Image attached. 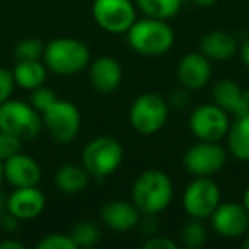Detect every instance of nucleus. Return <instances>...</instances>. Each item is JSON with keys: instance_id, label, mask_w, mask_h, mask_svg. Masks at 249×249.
I'll return each mask as SVG.
<instances>
[{"instance_id": "1", "label": "nucleus", "mask_w": 249, "mask_h": 249, "mask_svg": "<svg viewBox=\"0 0 249 249\" xmlns=\"http://www.w3.org/2000/svg\"><path fill=\"white\" fill-rule=\"evenodd\" d=\"M173 200V183L162 171L149 169L135 179L132 188V201L140 215H157L169 207Z\"/></svg>"}, {"instance_id": "2", "label": "nucleus", "mask_w": 249, "mask_h": 249, "mask_svg": "<svg viewBox=\"0 0 249 249\" xmlns=\"http://www.w3.org/2000/svg\"><path fill=\"white\" fill-rule=\"evenodd\" d=\"M128 45L133 52L143 56H159L167 53L174 45V33L162 19H140L126 31Z\"/></svg>"}, {"instance_id": "3", "label": "nucleus", "mask_w": 249, "mask_h": 249, "mask_svg": "<svg viewBox=\"0 0 249 249\" xmlns=\"http://www.w3.org/2000/svg\"><path fill=\"white\" fill-rule=\"evenodd\" d=\"M89 48L79 39L58 38L45 45L43 62L56 75H75L89 65Z\"/></svg>"}, {"instance_id": "4", "label": "nucleus", "mask_w": 249, "mask_h": 249, "mask_svg": "<svg viewBox=\"0 0 249 249\" xmlns=\"http://www.w3.org/2000/svg\"><path fill=\"white\" fill-rule=\"evenodd\" d=\"M0 130L21 140H33L41 133V113L22 101H5L0 104Z\"/></svg>"}, {"instance_id": "5", "label": "nucleus", "mask_w": 249, "mask_h": 249, "mask_svg": "<svg viewBox=\"0 0 249 249\" xmlns=\"http://www.w3.org/2000/svg\"><path fill=\"white\" fill-rule=\"evenodd\" d=\"M123 145L113 137H96L82 150V166L94 178H106L120 167Z\"/></svg>"}, {"instance_id": "6", "label": "nucleus", "mask_w": 249, "mask_h": 249, "mask_svg": "<svg viewBox=\"0 0 249 249\" xmlns=\"http://www.w3.org/2000/svg\"><path fill=\"white\" fill-rule=\"evenodd\" d=\"M169 103L160 94L145 92L133 101L130 107V123L142 135L157 133L167 121Z\"/></svg>"}, {"instance_id": "7", "label": "nucleus", "mask_w": 249, "mask_h": 249, "mask_svg": "<svg viewBox=\"0 0 249 249\" xmlns=\"http://www.w3.org/2000/svg\"><path fill=\"white\" fill-rule=\"evenodd\" d=\"M41 118L46 132L52 137L53 142L65 145V143L73 142L75 137L79 135L82 118H80L75 104L69 103V101L56 99L48 109L43 111Z\"/></svg>"}, {"instance_id": "8", "label": "nucleus", "mask_w": 249, "mask_h": 249, "mask_svg": "<svg viewBox=\"0 0 249 249\" xmlns=\"http://www.w3.org/2000/svg\"><path fill=\"white\" fill-rule=\"evenodd\" d=\"M227 162V152L218 142L200 140L184 152V169L195 178H210Z\"/></svg>"}, {"instance_id": "9", "label": "nucleus", "mask_w": 249, "mask_h": 249, "mask_svg": "<svg viewBox=\"0 0 249 249\" xmlns=\"http://www.w3.org/2000/svg\"><path fill=\"white\" fill-rule=\"evenodd\" d=\"M92 18L111 35H123L137 21V9L130 0H94Z\"/></svg>"}, {"instance_id": "10", "label": "nucleus", "mask_w": 249, "mask_h": 249, "mask_svg": "<svg viewBox=\"0 0 249 249\" xmlns=\"http://www.w3.org/2000/svg\"><path fill=\"white\" fill-rule=\"evenodd\" d=\"M220 205V190L210 178H195L183 195V207L190 217L208 218Z\"/></svg>"}, {"instance_id": "11", "label": "nucleus", "mask_w": 249, "mask_h": 249, "mask_svg": "<svg viewBox=\"0 0 249 249\" xmlns=\"http://www.w3.org/2000/svg\"><path fill=\"white\" fill-rule=\"evenodd\" d=\"M229 114L217 104H203L198 106L190 116V130L198 140L218 142L222 137L227 135Z\"/></svg>"}, {"instance_id": "12", "label": "nucleus", "mask_w": 249, "mask_h": 249, "mask_svg": "<svg viewBox=\"0 0 249 249\" xmlns=\"http://www.w3.org/2000/svg\"><path fill=\"white\" fill-rule=\"evenodd\" d=\"M212 229L225 239H237L249 231V213L242 203H220L210 215Z\"/></svg>"}, {"instance_id": "13", "label": "nucleus", "mask_w": 249, "mask_h": 249, "mask_svg": "<svg viewBox=\"0 0 249 249\" xmlns=\"http://www.w3.org/2000/svg\"><path fill=\"white\" fill-rule=\"evenodd\" d=\"M212 77L210 60L200 52L188 53L178 65V80L184 89L200 90L208 84Z\"/></svg>"}, {"instance_id": "14", "label": "nucleus", "mask_w": 249, "mask_h": 249, "mask_svg": "<svg viewBox=\"0 0 249 249\" xmlns=\"http://www.w3.org/2000/svg\"><path fill=\"white\" fill-rule=\"evenodd\" d=\"M4 179L14 188L38 186L41 181V167L33 157L19 152L4 160Z\"/></svg>"}, {"instance_id": "15", "label": "nucleus", "mask_w": 249, "mask_h": 249, "mask_svg": "<svg viewBox=\"0 0 249 249\" xmlns=\"http://www.w3.org/2000/svg\"><path fill=\"white\" fill-rule=\"evenodd\" d=\"M45 195L38 186L16 188L7 198V212L18 220H31L45 210Z\"/></svg>"}, {"instance_id": "16", "label": "nucleus", "mask_w": 249, "mask_h": 249, "mask_svg": "<svg viewBox=\"0 0 249 249\" xmlns=\"http://www.w3.org/2000/svg\"><path fill=\"white\" fill-rule=\"evenodd\" d=\"M212 97H213V103L218 107H222L227 114L239 116V114L249 113V103L248 97H246V90H242L239 87V84L231 79L218 80L213 86Z\"/></svg>"}, {"instance_id": "17", "label": "nucleus", "mask_w": 249, "mask_h": 249, "mask_svg": "<svg viewBox=\"0 0 249 249\" xmlns=\"http://www.w3.org/2000/svg\"><path fill=\"white\" fill-rule=\"evenodd\" d=\"M101 220L113 231H132L140 224V212L133 201H107L101 208Z\"/></svg>"}, {"instance_id": "18", "label": "nucleus", "mask_w": 249, "mask_h": 249, "mask_svg": "<svg viewBox=\"0 0 249 249\" xmlns=\"http://www.w3.org/2000/svg\"><path fill=\"white\" fill-rule=\"evenodd\" d=\"M123 77L121 65L111 56H99L94 60L89 70V80L94 90L101 94H109L118 89Z\"/></svg>"}, {"instance_id": "19", "label": "nucleus", "mask_w": 249, "mask_h": 249, "mask_svg": "<svg viewBox=\"0 0 249 249\" xmlns=\"http://www.w3.org/2000/svg\"><path fill=\"white\" fill-rule=\"evenodd\" d=\"M200 53L213 62H227L237 53V39L229 31H212L200 39Z\"/></svg>"}, {"instance_id": "20", "label": "nucleus", "mask_w": 249, "mask_h": 249, "mask_svg": "<svg viewBox=\"0 0 249 249\" xmlns=\"http://www.w3.org/2000/svg\"><path fill=\"white\" fill-rule=\"evenodd\" d=\"M229 152L239 160L249 162V113L234 116L227 130Z\"/></svg>"}, {"instance_id": "21", "label": "nucleus", "mask_w": 249, "mask_h": 249, "mask_svg": "<svg viewBox=\"0 0 249 249\" xmlns=\"http://www.w3.org/2000/svg\"><path fill=\"white\" fill-rule=\"evenodd\" d=\"M46 72H48V69L41 60H21L16 63L12 75L21 89L33 90L45 84Z\"/></svg>"}, {"instance_id": "22", "label": "nucleus", "mask_w": 249, "mask_h": 249, "mask_svg": "<svg viewBox=\"0 0 249 249\" xmlns=\"http://www.w3.org/2000/svg\"><path fill=\"white\" fill-rule=\"evenodd\" d=\"M90 174L79 164H63L55 174V186L67 195H75L87 188Z\"/></svg>"}, {"instance_id": "23", "label": "nucleus", "mask_w": 249, "mask_h": 249, "mask_svg": "<svg viewBox=\"0 0 249 249\" xmlns=\"http://www.w3.org/2000/svg\"><path fill=\"white\" fill-rule=\"evenodd\" d=\"M135 4L147 18L167 21L179 12L183 0H135Z\"/></svg>"}, {"instance_id": "24", "label": "nucleus", "mask_w": 249, "mask_h": 249, "mask_svg": "<svg viewBox=\"0 0 249 249\" xmlns=\"http://www.w3.org/2000/svg\"><path fill=\"white\" fill-rule=\"evenodd\" d=\"M69 235L73 244H75V248H92L99 241L101 231L94 222L84 220L73 225V229L70 231Z\"/></svg>"}, {"instance_id": "25", "label": "nucleus", "mask_w": 249, "mask_h": 249, "mask_svg": "<svg viewBox=\"0 0 249 249\" xmlns=\"http://www.w3.org/2000/svg\"><path fill=\"white\" fill-rule=\"evenodd\" d=\"M181 241L190 249L201 248L207 242V227H205L203 220L190 217V220L181 229Z\"/></svg>"}, {"instance_id": "26", "label": "nucleus", "mask_w": 249, "mask_h": 249, "mask_svg": "<svg viewBox=\"0 0 249 249\" xmlns=\"http://www.w3.org/2000/svg\"><path fill=\"white\" fill-rule=\"evenodd\" d=\"M45 53V43L38 38H26L16 45L14 56L18 62L21 60H41Z\"/></svg>"}, {"instance_id": "27", "label": "nucleus", "mask_w": 249, "mask_h": 249, "mask_svg": "<svg viewBox=\"0 0 249 249\" xmlns=\"http://www.w3.org/2000/svg\"><path fill=\"white\" fill-rule=\"evenodd\" d=\"M56 99H58L56 94L45 86H39V87H36V89L31 90V106L35 107L38 113L46 111Z\"/></svg>"}, {"instance_id": "28", "label": "nucleus", "mask_w": 249, "mask_h": 249, "mask_svg": "<svg viewBox=\"0 0 249 249\" xmlns=\"http://www.w3.org/2000/svg\"><path fill=\"white\" fill-rule=\"evenodd\" d=\"M21 142L22 140L16 135L0 130V160L4 162V160L11 159L12 156L21 152Z\"/></svg>"}, {"instance_id": "29", "label": "nucleus", "mask_w": 249, "mask_h": 249, "mask_svg": "<svg viewBox=\"0 0 249 249\" xmlns=\"http://www.w3.org/2000/svg\"><path fill=\"white\" fill-rule=\"evenodd\" d=\"M38 249H77L69 234H48L36 246Z\"/></svg>"}, {"instance_id": "30", "label": "nucleus", "mask_w": 249, "mask_h": 249, "mask_svg": "<svg viewBox=\"0 0 249 249\" xmlns=\"http://www.w3.org/2000/svg\"><path fill=\"white\" fill-rule=\"evenodd\" d=\"M14 86H16V80L14 75H12V70L0 67V104H4L5 101L11 99Z\"/></svg>"}, {"instance_id": "31", "label": "nucleus", "mask_w": 249, "mask_h": 249, "mask_svg": "<svg viewBox=\"0 0 249 249\" xmlns=\"http://www.w3.org/2000/svg\"><path fill=\"white\" fill-rule=\"evenodd\" d=\"M178 244L171 241L169 237H162V235H152L149 241L143 244V249H176Z\"/></svg>"}, {"instance_id": "32", "label": "nucleus", "mask_w": 249, "mask_h": 249, "mask_svg": "<svg viewBox=\"0 0 249 249\" xmlns=\"http://www.w3.org/2000/svg\"><path fill=\"white\" fill-rule=\"evenodd\" d=\"M169 103H173V106H174V107H176V106H178V103H179V107H183L184 104L188 103V96L183 92V90H176V92L171 94Z\"/></svg>"}, {"instance_id": "33", "label": "nucleus", "mask_w": 249, "mask_h": 249, "mask_svg": "<svg viewBox=\"0 0 249 249\" xmlns=\"http://www.w3.org/2000/svg\"><path fill=\"white\" fill-rule=\"evenodd\" d=\"M0 249H24V244L16 239H5V241H0Z\"/></svg>"}, {"instance_id": "34", "label": "nucleus", "mask_w": 249, "mask_h": 249, "mask_svg": "<svg viewBox=\"0 0 249 249\" xmlns=\"http://www.w3.org/2000/svg\"><path fill=\"white\" fill-rule=\"evenodd\" d=\"M241 58L244 62V65L249 67V39H246L241 46Z\"/></svg>"}, {"instance_id": "35", "label": "nucleus", "mask_w": 249, "mask_h": 249, "mask_svg": "<svg viewBox=\"0 0 249 249\" xmlns=\"http://www.w3.org/2000/svg\"><path fill=\"white\" fill-rule=\"evenodd\" d=\"M195 4L200 5V7H212V5L217 2V0H193Z\"/></svg>"}, {"instance_id": "36", "label": "nucleus", "mask_w": 249, "mask_h": 249, "mask_svg": "<svg viewBox=\"0 0 249 249\" xmlns=\"http://www.w3.org/2000/svg\"><path fill=\"white\" fill-rule=\"evenodd\" d=\"M242 205H244L246 210H248V213H249V186H248V190L244 191V196H242Z\"/></svg>"}, {"instance_id": "37", "label": "nucleus", "mask_w": 249, "mask_h": 249, "mask_svg": "<svg viewBox=\"0 0 249 249\" xmlns=\"http://www.w3.org/2000/svg\"><path fill=\"white\" fill-rule=\"evenodd\" d=\"M2 179H4V162L0 160V184H2Z\"/></svg>"}, {"instance_id": "38", "label": "nucleus", "mask_w": 249, "mask_h": 249, "mask_svg": "<svg viewBox=\"0 0 249 249\" xmlns=\"http://www.w3.org/2000/svg\"><path fill=\"white\" fill-rule=\"evenodd\" d=\"M242 246H244L246 249H249V235H248V237L244 239V242H242Z\"/></svg>"}, {"instance_id": "39", "label": "nucleus", "mask_w": 249, "mask_h": 249, "mask_svg": "<svg viewBox=\"0 0 249 249\" xmlns=\"http://www.w3.org/2000/svg\"><path fill=\"white\" fill-rule=\"evenodd\" d=\"M246 97H248V103H249V90H246Z\"/></svg>"}, {"instance_id": "40", "label": "nucleus", "mask_w": 249, "mask_h": 249, "mask_svg": "<svg viewBox=\"0 0 249 249\" xmlns=\"http://www.w3.org/2000/svg\"><path fill=\"white\" fill-rule=\"evenodd\" d=\"M183 2H186V0H183Z\"/></svg>"}]
</instances>
